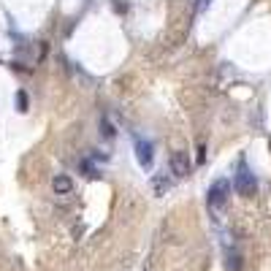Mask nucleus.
<instances>
[{
	"mask_svg": "<svg viewBox=\"0 0 271 271\" xmlns=\"http://www.w3.org/2000/svg\"><path fill=\"white\" fill-rule=\"evenodd\" d=\"M100 136H106V138H114V136H117V130H114V125L109 122L106 117L100 119Z\"/></svg>",
	"mask_w": 271,
	"mask_h": 271,
	"instance_id": "7",
	"label": "nucleus"
},
{
	"mask_svg": "<svg viewBox=\"0 0 271 271\" xmlns=\"http://www.w3.org/2000/svg\"><path fill=\"white\" fill-rule=\"evenodd\" d=\"M171 174L177 179H184L190 177V171H193V165H190V155L184 152V149H177V152H171Z\"/></svg>",
	"mask_w": 271,
	"mask_h": 271,
	"instance_id": "3",
	"label": "nucleus"
},
{
	"mask_svg": "<svg viewBox=\"0 0 271 271\" xmlns=\"http://www.w3.org/2000/svg\"><path fill=\"white\" fill-rule=\"evenodd\" d=\"M136 160H138V165H141V168H149V165H152V160H155L152 144L144 141V138H136Z\"/></svg>",
	"mask_w": 271,
	"mask_h": 271,
	"instance_id": "4",
	"label": "nucleus"
},
{
	"mask_svg": "<svg viewBox=\"0 0 271 271\" xmlns=\"http://www.w3.org/2000/svg\"><path fill=\"white\" fill-rule=\"evenodd\" d=\"M168 190H171V179H168V174H155L152 177V193L158 195V198H163V195H168Z\"/></svg>",
	"mask_w": 271,
	"mask_h": 271,
	"instance_id": "6",
	"label": "nucleus"
},
{
	"mask_svg": "<svg viewBox=\"0 0 271 271\" xmlns=\"http://www.w3.org/2000/svg\"><path fill=\"white\" fill-rule=\"evenodd\" d=\"M203 160H206V147L198 144V163H203Z\"/></svg>",
	"mask_w": 271,
	"mask_h": 271,
	"instance_id": "9",
	"label": "nucleus"
},
{
	"mask_svg": "<svg viewBox=\"0 0 271 271\" xmlns=\"http://www.w3.org/2000/svg\"><path fill=\"white\" fill-rule=\"evenodd\" d=\"M233 187L239 195H244V198H252L255 193H258V182H255V174H249L247 165H242L239 168V174H236L233 179Z\"/></svg>",
	"mask_w": 271,
	"mask_h": 271,
	"instance_id": "1",
	"label": "nucleus"
},
{
	"mask_svg": "<svg viewBox=\"0 0 271 271\" xmlns=\"http://www.w3.org/2000/svg\"><path fill=\"white\" fill-rule=\"evenodd\" d=\"M52 190H54L57 195H71V193H73V179L68 177V174H54Z\"/></svg>",
	"mask_w": 271,
	"mask_h": 271,
	"instance_id": "5",
	"label": "nucleus"
},
{
	"mask_svg": "<svg viewBox=\"0 0 271 271\" xmlns=\"http://www.w3.org/2000/svg\"><path fill=\"white\" fill-rule=\"evenodd\" d=\"M17 103H19V112H27V95H24V90L17 92Z\"/></svg>",
	"mask_w": 271,
	"mask_h": 271,
	"instance_id": "8",
	"label": "nucleus"
},
{
	"mask_svg": "<svg viewBox=\"0 0 271 271\" xmlns=\"http://www.w3.org/2000/svg\"><path fill=\"white\" fill-rule=\"evenodd\" d=\"M228 193H230V182L228 179H217L209 187V209H223L225 201H228Z\"/></svg>",
	"mask_w": 271,
	"mask_h": 271,
	"instance_id": "2",
	"label": "nucleus"
}]
</instances>
